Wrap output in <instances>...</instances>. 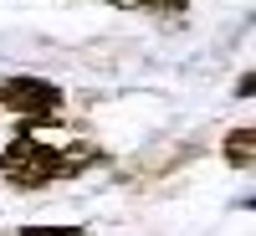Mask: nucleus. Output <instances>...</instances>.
Segmentation results:
<instances>
[{"label": "nucleus", "instance_id": "nucleus-2", "mask_svg": "<svg viewBox=\"0 0 256 236\" xmlns=\"http://www.w3.org/2000/svg\"><path fill=\"white\" fill-rule=\"evenodd\" d=\"M62 88L56 82H41V77H6L0 82V108H10L20 118H52L62 113Z\"/></svg>", "mask_w": 256, "mask_h": 236}, {"label": "nucleus", "instance_id": "nucleus-1", "mask_svg": "<svg viewBox=\"0 0 256 236\" xmlns=\"http://www.w3.org/2000/svg\"><path fill=\"white\" fill-rule=\"evenodd\" d=\"M88 159H98L92 144H52V139H31V134H16L0 154V175H6L16 190H41L52 180H67L77 175Z\"/></svg>", "mask_w": 256, "mask_h": 236}, {"label": "nucleus", "instance_id": "nucleus-4", "mask_svg": "<svg viewBox=\"0 0 256 236\" xmlns=\"http://www.w3.org/2000/svg\"><path fill=\"white\" fill-rule=\"evenodd\" d=\"M144 11H154V16H184L190 11V0H138Z\"/></svg>", "mask_w": 256, "mask_h": 236}, {"label": "nucleus", "instance_id": "nucleus-5", "mask_svg": "<svg viewBox=\"0 0 256 236\" xmlns=\"http://www.w3.org/2000/svg\"><path fill=\"white\" fill-rule=\"evenodd\" d=\"M10 236H82V226H26V231H10Z\"/></svg>", "mask_w": 256, "mask_h": 236}, {"label": "nucleus", "instance_id": "nucleus-3", "mask_svg": "<svg viewBox=\"0 0 256 236\" xmlns=\"http://www.w3.org/2000/svg\"><path fill=\"white\" fill-rule=\"evenodd\" d=\"M226 164H230V169H251V164H256V128H251V123L226 134Z\"/></svg>", "mask_w": 256, "mask_h": 236}, {"label": "nucleus", "instance_id": "nucleus-6", "mask_svg": "<svg viewBox=\"0 0 256 236\" xmlns=\"http://www.w3.org/2000/svg\"><path fill=\"white\" fill-rule=\"evenodd\" d=\"M108 6H113V0H108Z\"/></svg>", "mask_w": 256, "mask_h": 236}]
</instances>
